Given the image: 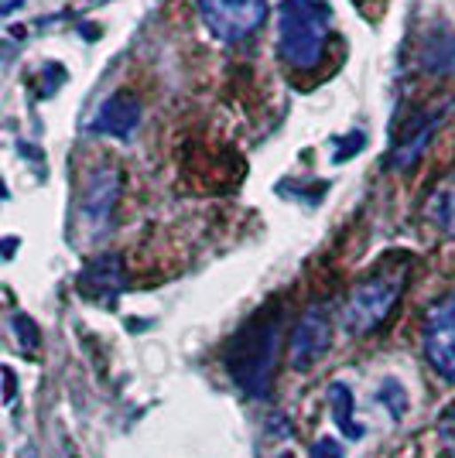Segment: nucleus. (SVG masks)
<instances>
[{"label": "nucleus", "instance_id": "obj_1", "mask_svg": "<svg viewBox=\"0 0 455 458\" xmlns=\"http://www.w3.org/2000/svg\"><path fill=\"white\" fill-rule=\"evenodd\" d=\"M278 345H281V312L263 308L257 312L237 336L226 342V373L237 380V386L250 397H267L274 366H278Z\"/></svg>", "mask_w": 455, "mask_h": 458}, {"label": "nucleus", "instance_id": "obj_2", "mask_svg": "<svg viewBox=\"0 0 455 458\" xmlns=\"http://www.w3.org/2000/svg\"><path fill=\"white\" fill-rule=\"evenodd\" d=\"M329 4L326 0H281L278 4V55L294 69L318 66L329 38Z\"/></svg>", "mask_w": 455, "mask_h": 458}, {"label": "nucleus", "instance_id": "obj_3", "mask_svg": "<svg viewBox=\"0 0 455 458\" xmlns=\"http://www.w3.org/2000/svg\"><path fill=\"white\" fill-rule=\"evenodd\" d=\"M401 291H404V274H397V277L377 274V277L357 284V288L349 291L346 305H342V325H346V332L366 336L377 325H383L390 318V312H394V305L401 301Z\"/></svg>", "mask_w": 455, "mask_h": 458}, {"label": "nucleus", "instance_id": "obj_4", "mask_svg": "<svg viewBox=\"0 0 455 458\" xmlns=\"http://www.w3.org/2000/svg\"><path fill=\"white\" fill-rule=\"evenodd\" d=\"M202 25L216 42L237 45L267 21V0H195Z\"/></svg>", "mask_w": 455, "mask_h": 458}, {"label": "nucleus", "instance_id": "obj_5", "mask_svg": "<svg viewBox=\"0 0 455 458\" xmlns=\"http://www.w3.org/2000/svg\"><path fill=\"white\" fill-rule=\"evenodd\" d=\"M421 349L438 376L455 384V298L435 301L421 322Z\"/></svg>", "mask_w": 455, "mask_h": 458}, {"label": "nucleus", "instance_id": "obj_6", "mask_svg": "<svg viewBox=\"0 0 455 458\" xmlns=\"http://www.w3.org/2000/svg\"><path fill=\"white\" fill-rule=\"evenodd\" d=\"M329 342H333V322H329V312L322 305H315L309 312L302 314V322L294 325L291 332V342H287V356H291V366L298 373L311 369L315 362L329 353Z\"/></svg>", "mask_w": 455, "mask_h": 458}, {"label": "nucleus", "instance_id": "obj_7", "mask_svg": "<svg viewBox=\"0 0 455 458\" xmlns=\"http://www.w3.org/2000/svg\"><path fill=\"white\" fill-rule=\"evenodd\" d=\"M137 127H141V99L134 97V93H127V89L114 93L110 99H103L99 110L93 113V120H90L93 134L117 137V141L130 137Z\"/></svg>", "mask_w": 455, "mask_h": 458}, {"label": "nucleus", "instance_id": "obj_8", "mask_svg": "<svg viewBox=\"0 0 455 458\" xmlns=\"http://www.w3.org/2000/svg\"><path fill=\"white\" fill-rule=\"evenodd\" d=\"M120 198V175L114 168H96L90 178H86V189H82V198H79V209H82V219L93 222L96 229H103L114 209H117Z\"/></svg>", "mask_w": 455, "mask_h": 458}, {"label": "nucleus", "instance_id": "obj_9", "mask_svg": "<svg viewBox=\"0 0 455 458\" xmlns=\"http://www.w3.org/2000/svg\"><path fill=\"white\" fill-rule=\"evenodd\" d=\"M79 291L86 298H99V301H114L123 291V264L117 253H99L79 274Z\"/></svg>", "mask_w": 455, "mask_h": 458}, {"label": "nucleus", "instance_id": "obj_10", "mask_svg": "<svg viewBox=\"0 0 455 458\" xmlns=\"http://www.w3.org/2000/svg\"><path fill=\"white\" fill-rule=\"evenodd\" d=\"M449 110H452V103L435 106L431 113L421 117L418 130H414V134H407L404 141H401V147H394V158H390L394 171H411L414 165H418V158L425 154V147H428V141L435 137V130L442 127V120H445V113H449Z\"/></svg>", "mask_w": 455, "mask_h": 458}, {"label": "nucleus", "instance_id": "obj_11", "mask_svg": "<svg viewBox=\"0 0 455 458\" xmlns=\"http://www.w3.org/2000/svg\"><path fill=\"white\" fill-rule=\"evenodd\" d=\"M421 69L431 75H455V35L452 31H431L418 55Z\"/></svg>", "mask_w": 455, "mask_h": 458}, {"label": "nucleus", "instance_id": "obj_12", "mask_svg": "<svg viewBox=\"0 0 455 458\" xmlns=\"http://www.w3.org/2000/svg\"><path fill=\"white\" fill-rule=\"evenodd\" d=\"M329 404H333V417L335 424L342 428L346 438H363V424H359L357 417H353V390L346 384H333L329 386Z\"/></svg>", "mask_w": 455, "mask_h": 458}, {"label": "nucleus", "instance_id": "obj_13", "mask_svg": "<svg viewBox=\"0 0 455 458\" xmlns=\"http://www.w3.org/2000/svg\"><path fill=\"white\" fill-rule=\"evenodd\" d=\"M428 216H431V222L442 229V233L455 237V178H452V182H445L438 192L431 195Z\"/></svg>", "mask_w": 455, "mask_h": 458}, {"label": "nucleus", "instance_id": "obj_14", "mask_svg": "<svg viewBox=\"0 0 455 458\" xmlns=\"http://www.w3.org/2000/svg\"><path fill=\"white\" fill-rule=\"evenodd\" d=\"M435 431H438V445L445 448V455L455 458V400L445 410H442V417H438Z\"/></svg>", "mask_w": 455, "mask_h": 458}, {"label": "nucleus", "instance_id": "obj_15", "mask_svg": "<svg viewBox=\"0 0 455 458\" xmlns=\"http://www.w3.org/2000/svg\"><path fill=\"white\" fill-rule=\"evenodd\" d=\"M309 458H346V455H342V445L335 438H318L309 448Z\"/></svg>", "mask_w": 455, "mask_h": 458}, {"label": "nucleus", "instance_id": "obj_16", "mask_svg": "<svg viewBox=\"0 0 455 458\" xmlns=\"http://www.w3.org/2000/svg\"><path fill=\"white\" fill-rule=\"evenodd\" d=\"M342 151H335L333 161H346V158H353V154H359L363 151V144H366V134L363 130H353V134H346V141H342Z\"/></svg>", "mask_w": 455, "mask_h": 458}, {"label": "nucleus", "instance_id": "obj_17", "mask_svg": "<svg viewBox=\"0 0 455 458\" xmlns=\"http://www.w3.org/2000/svg\"><path fill=\"white\" fill-rule=\"evenodd\" d=\"M11 325L18 329V336H21L24 345H31V349L38 345V329H35V322H31V318H24V314H14V318H11Z\"/></svg>", "mask_w": 455, "mask_h": 458}, {"label": "nucleus", "instance_id": "obj_18", "mask_svg": "<svg viewBox=\"0 0 455 458\" xmlns=\"http://www.w3.org/2000/svg\"><path fill=\"white\" fill-rule=\"evenodd\" d=\"M4 380H7V393H4V400L11 404V400H14V373H11V369H4Z\"/></svg>", "mask_w": 455, "mask_h": 458}, {"label": "nucleus", "instance_id": "obj_19", "mask_svg": "<svg viewBox=\"0 0 455 458\" xmlns=\"http://www.w3.org/2000/svg\"><path fill=\"white\" fill-rule=\"evenodd\" d=\"M278 458H291V455H278Z\"/></svg>", "mask_w": 455, "mask_h": 458}]
</instances>
